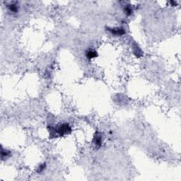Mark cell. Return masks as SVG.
Segmentation results:
<instances>
[{
	"label": "cell",
	"instance_id": "cell-1",
	"mask_svg": "<svg viewBox=\"0 0 181 181\" xmlns=\"http://www.w3.org/2000/svg\"><path fill=\"white\" fill-rule=\"evenodd\" d=\"M71 131H72V129L69 124L67 123L60 124V126H58L57 127L54 129L55 133L57 134L59 136H64V135L69 134V132H71Z\"/></svg>",
	"mask_w": 181,
	"mask_h": 181
},
{
	"label": "cell",
	"instance_id": "cell-2",
	"mask_svg": "<svg viewBox=\"0 0 181 181\" xmlns=\"http://www.w3.org/2000/svg\"><path fill=\"white\" fill-rule=\"evenodd\" d=\"M108 31L115 36H122L125 33V31L122 28H108Z\"/></svg>",
	"mask_w": 181,
	"mask_h": 181
},
{
	"label": "cell",
	"instance_id": "cell-3",
	"mask_svg": "<svg viewBox=\"0 0 181 181\" xmlns=\"http://www.w3.org/2000/svg\"><path fill=\"white\" fill-rule=\"evenodd\" d=\"M93 141H94V143H95L96 146H100L101 145V143H102L101 135H100L98 132H97V133H96V135H95L94 139H93Z\"/></svg>",
	"mask_w": 181,
	"mask_h": 181
},
{
	"label": "cell",
	"instance_id": "cell-4",
	"mask_svg": "<svg viewBox=\"0 0 181 181\" xmlns=\"http://www.w3.org/2000/svg\"><path fill=\"white\" fill-rule=\"evenodd\" d=\"M96 57H97V52H96V50L90 49L86 52V57L88 60H91L93 58H95Z\"/></svg>",
	"mask_w": 181,
	"mask_h": 181
},
{
	"label": "cell",
	"instance_id": "cell-5",
	"mask_svg": "<svg viewBox=\"0 0 181 181\" xmlns=\"http://www.w3.org/2000/svg\"><path fill=\"white\" fill-rule=\"evenodd\" d=\"M1 159H4V158H7L8 156H10V151H9L7 150H4V149H1Z\"/></svg>",
	"mask_w": 181,
	"mask_h": 181
},
{
	"label": "cell",
	"instance_id": "cell-6",
	"mask_svg": "<svg viewBox=\"0 0 181 181\" xmlns=\"http://www.w3.org/2000/svg\"><path fill=\"white\" fill-rule=\"evenodd\" d=\"M8 7H9V9L11 11L14 12V13L17 12L18 10H19V8H18L17 5H16V4H10V5L8 6Z\"/></svg>",
	"mask_w": 181,
	"mask_h": 181
},
{
	"label": "cell",
	"instance_id": "cell-7",
	"mask_svg": "<svg viewBox=\"0 0 181 181\" xmlns=\"http://www.w3.org/2000/svg\"><path fill=\"white\" fill-rule=\"evenodd\" d=\"M124 12L127 15H131L132 13V9L131 8V6H129V5H127L125 8H124Z\"/></svg>",
	"mask_w": 181,
	"mask_h": 181
},
{
	"label": "cell",
	"instance_id": "cell-8",
	"mask_svg": "<svg viewBox=\"0 0 181 181\" xmlns=\"http://www.w3.org/2000/svg\"><path fill=\"white\" fill-rule=\"evenodd\" d=\"M45 167H46V164L45 163H43V164H42L40 166H39V168H38V172L39 173V172H41L45 168Z\"/></svg>",
	"mask_w": 181,
	"mask_h": 181
}]
</instances>
